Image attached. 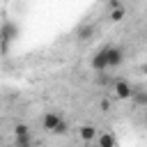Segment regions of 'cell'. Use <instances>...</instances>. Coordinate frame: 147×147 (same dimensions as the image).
<instances>
[{
  "label": "cell",
  "mask_w": 147,
  "mask_h": 147,
  "mask_svg": "<svg viewBox=\"0 0 147 147\" xmlns=\"http://www.w3.org/2000/svg\"><path fill=\"white\" fill-rule=\"evenodd\" d=\"M122 62H124V48H122V46H115V44H106V46H101V48L92 55L90 67H92L94 71L103 74V71H108V69L119 67Z\"/></svg>",
  "instance_id": "6da1fadb"
},
{
  "label": "cell",
  "mask_w": 147,
  "mask_h": 147,
  "mask_svg": "<svg viewBox=\"0 0 147 147\" xmlns=\"http://www.w3.org/2000/svg\"><path fill=\"white\" fill-rule=\"evenodd\" d=\"M41 126H44L48 133H53V136H64V133L69 131V124L64 122V117H62L57 110H46L44 117H41Z\"/></svg>",
  "instance_id": "7a4b0ae2"
},
{
  "label": "cell",
  "mask_w": 147,
  "mask_h": 147,
  "mask_svg": "<svg viewBox=\"0 0 147 147\" xmlns=\"http://www.w3.org/2000/svg\"><path fill=\"white\" fill-rule=\"evenodd\" d=\"M16 37H18V25H16L14 21L5 18V21L0 23V53H2V55L9 53V44H11Z\"/></svg>",
  "instance_id": "3957f363"
},
{
  "label": "cell",
  "mask_w": 147,
  "mask_h": 147,
  "mask_svg": "<svg viewBox=\"0 0 147 147\" xmlns=\"http://www.w3.org/2000/svg\"><path fill=\"white\" fill-rule=\"evenodd\" d=\"M133 92H136V85H131L129 80H115V85H113V94L119 101H129L133 96Z\"/></svg>",
  "instance_id": "277c9868"
},
{
  "label": "cell",
  "mask_w": 147,
  "mask_h": 147,
  "mask_svg": "<svg viewBox=\"0 0 147 147\" xmlns=\"http://www.w3.org/2000/svg\"><path fill=\"white\" fill-rule=\"evenodd\" d=\"M94 34H96V25L94 23H83L78 30H76V39L78 41H90V39H94Z\"/></svg>",
  "instance_id": "5b68a950"
},
{
  "label": "cell",
  "mask_w": 147,
  "mask_h": 147,
  "mask_svg": "<svg viewBox=\"0 0 147 147\" xmlns=\"http://www.w3.org/2000/svg\"><path fill=\"white\" fill-rule=\"evenodd\" d=\"M96 126L94 124H83V126H78V136H80V140L83 142H94L96 140Z\"/></svg>",
  "instance_id": "8992f818"
},
{
  "label": "cell",
  "mask_w": 147,
  "mask_h": 147,
  "mask_svg": "<svg viewBox=\"0 0 147 147\" xmlns=\"http://www.w3.org/2000/svg\"><path fill=\"white\" fill-rule=\"evenodd\" d=\"M99 147H115L117 145V138H115V133H101V136H96V140H94Z\"/></svg>",
  "instance_id": "52a82bcc"
},
{
  "label": "cell",
  "mask_w": 147,
  "mask_h": 147,
  "mask_svg": "<svg viewBox=\"0 0 147 147\" xmlns=\"http://www.w3.org/2000/svg\"><path fill=\"white\" fill-rule=\"evenodd\" d=\"M124 16H126V9L122 5L110 7V23H119V21H124Z\"/></svg>",
  "instance_id": "ba28073f"
},
{
  "label": "cell",
  "mask_w": 147,
  "mask_h": 147,
  "mask_svg": "<svg viewBox=\"0 0 147 147\" xmlns=\"http://www.w3.org/2000/svg\"><path fill=\"white\" fill-rule=\"evenodd\" d=\"M131 101H133L136 106L147 108V92H145V90H136V92H133V96H131Z\"/></svg>",
  "instance_id": "9c48e42d"
},
{
  "label": "cell",
  "mask_w": 147,
  "mask_h": 147,
  "mask_svg": "<svg viewBox=\"0 0 147 147\" xmlns=\"http://www.w3.org/2000/svg\"><path fill=\"white\" fill-rule=\"evenodd\" d=\"M30 142H32L30 133H25V136H16V145H18V147H28Z\"/></svg>",
  "instance_id": "30bf717a"
},
{
  "label": "cell",
  "mask_w": 147,
  "mask_h": 147,
  "mask_svg": "<svg viewBox=\"0 0 147 147\" xmlns=\"http://www.w3.org/2000/svg\"><path fill=\"white\" fill-rule=\"evenodd\" d=\"M25 133H30L28 124H16V126H14V136H25Z\"/></svg>",
  "instance_id": "8fae6325"
},
{
  "label": "cell",
  "mask_w": 147,
  "mask_h": 147,
  "mask_svg": "<svg viewBox=\"0 0 147 147\" xmlns=\"http://www.w3.org/2000/svg\"><path fill=\"white\" fill-rule=\"evenodd\" d=\"M142 71H145V74H147V62H145V64H142Z\"/></svg>",
  "instance_id": "7c38bea8"
},
{
  "label": "cell",
  "mask_w": 147,
  "mask_h": 147,
  "mask_svg": "<svg viewBox=\"0 0 147 147\" xmlns=\"http://www.w3.org/2000/svg\"><path fill=\"white\" fill-rule=\"evenodd\" d=\"M145 124H147V110H145Z\"/></svg>",
  "instance_id": "4fadbf2b"
}]
</instances>
